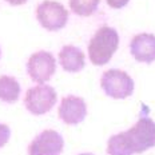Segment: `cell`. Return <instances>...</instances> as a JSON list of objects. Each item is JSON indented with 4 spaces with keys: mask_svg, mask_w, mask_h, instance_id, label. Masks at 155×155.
<instances>
[{
    "mask_svg": "<svg viewBox=\"0 0 155 155\" xmlns=\"http://www.w3.org/2000/svg\"><path fill=\"white\" fill-rule=\"evenodd\" d=\"M59 63L67 72H79L84 68L86 58L80 48L75 46H64L59 52Z\"/></svg>",
    "mask_w": 155,
    "mask_h": 155,
    "instance_id": "30bf717a",
    "label": "cell"
},
{
    "mask_svg": "<svg viewBox=\"0 0 155 155\" xmlns=\"http://www.w3.org/2000/svg\"><path fill=\"white\" fill-rule=\"evenodd\" d=\"M20 96V84L14 76H0V101L4 103H16Z\"/></svg>",
    "mask_w": 155,
    "mask_h": 155,
    "instance_id": "8fae6325",
    "label": "cell"
},
{
    "mask_svg": "<svg viewBox=\"0 0 155 155\" xmlns=\"http://www.w3.org/2000/svg\"><path fill=\"white\" fill-rule=\"evenodd\" d=\"M56 71V60L48 51H38L32 54L27 62V72L38 84H46Z\"/></svg>",
    "mask_w": 155,
    "mask_h": 155,
    "instance_id": "8992f818",
    "label": "cell"
},
{
    "mask_svg": "<svg viewBox=\"0 0 155 155\" xmlns=\"http://www.w3.org/2000/svg\"><path fill=\"white\" fill-rule=\"evenodd\" d=\"M5 2L11 5H21V4H25L27 0H5Z\"/></svg>",
    "mask_w": 155,
    "mask_h": 155,
    "instance_id": "2e32d148",
    "label": "cell"
},
{
    "mask_svg": "<svg viewBox=\"0 0 155 155\" xmlns=\"http://www.w3.org/2000/svg\"><path fill=\"white\" fill-rule=\"evenodd\" d=\"M120 134L132 155L142 154L155 146V123L147 114H142L131 128Z\"/></svg>",
    "mask_w": 155,
    "mask_h": 155,
    "instance_id": "7a4b0ae2",
    "label": "cell"
},
{
    "mask_svg": "<svg viewBox=\"0 0 155 155\" xmlns=\"http://www.w3.org/2000/svg\"><path fill=\"white\" fill-rule=\"evenodd\" d=\"M119 35L115 28L103 25L94 34L88 43V56L92 64L104 66L111 60L112 55L118 50Z\"/></svg>",
    "mask_w": 155,
    "mask_h": 155,
    "instance_id": "6da1fadb",
    "label": "cell"
},
{
    "mask_svg": "<svg viewBox=\"0 0 155 155\" xmlns=\"http://www.w3.org/2000/svg\"><path fill=\"white\" fill-rule=\"evenodd\" d=\"M79 155H94L91 153H82V154H79Z\"/></svg>",
    "mask_w": 155,
    "mask_h": 155,
    "instance_id": "e0dca14e",
    "label": "cell"
},
{
    "mask_svg": "<svg viewBox=\"0 0 155 155\" xmlns=\"http://www.w3.org/2000/svg\"><path fill=\"white\" fill-rule=\"evenodd\" d=\"M64 147L63 137L55 130H44L32 139L28 155H60Z\"/></svg>",
    "mask_w": 155,
    "mask_h": 155,
    "instance_id": "52a82bcc",
    "label": "cell"
},
{
    "mask_svg": "<svg viewBox=\"0 0 155 155\" xmlns=\"http://www.w3.org/2000/svg\"><path fill=\"white\" fill-rule=\"evenodd\" d=\"M101 0H70V8L79 16H90L96 11Z\"/></svg>",
    "mask_w": 155,
    "mask_h": 155,
    "instance_id": "7c38bea8",
    "label": "cell"
},
{
    "mask_svg": "<svg viewBox=\"0 0 155 155\" xmlns=\"http://www.w3.org/2000/svg\"><path fill=\"white\" fill-rule=\"evenodd\" d=\"M128 2H130V0H107V4L111 8H116V9H118V8L124 7Z\"/></svg>",
    "mask_w": 155,
    "mask_h": 155,
    "instance_id": "9a60e30c",
    "label": "cell"
},
{
    "mask_svg": "<svg viewBox=\"0 0 155 155\" xmlns=\"http://www.w3.org/2000/svg\"><path fill=\"white\" fill-rule=\"evenodd\" d=\"M107 154L108 155H132V153L128 150L127 144L122 137V134H115L107 142Z\"/></svg>",
    "mask_w": 155,
    "mask_h": 155,
    "instance_id": "4fadbf2b",
    "label": "cell"
},
{
    "mask_svg": "<svg viewBox=\"0 0 155 155\" xmlns=\"http://www.w3.org/2000/svg\"><path fill=\"white\" fill-rule=\"evenodd\" d=\"M58 95L54 87L48 84H38L31 87L24 96V106L31 114L44 115L56 104Z\"/></svg>",
    "mask_w": 155,
    "mask_h": 155,
    "instance_id": "277c9868",
    "label": "cell"
},
{
    "mask_svg": "<svg viewBox=\"0 0 155 155\" xmlns=\"http://www.w3.org/2000/svg\"><path fill=\"white\" fill-rule=\"evenodd\" d=\"M0 58H2V48H0Z\"/></svg>",
    "mask_w": 155,
    "mask_h": 155,
    "instance_id": "ac0fdd59",
    "label": "cell"
},
{
    "mask_svg": "<svg viewBox=\"0 0 155 155\" xmlns=\"http://www.w3.org/2000/svg\"><path fill=\"white\" fill-rule=\"evenodd\" d=\"M36 19L47 31H59L68 21V11L60 3L46 0L38 5Z\"/></svg>",
    "mask_w": 155,
    "mask_h": 155,
    "instance_id": "5b68a950",
    "label": "cell"
},
{
    "mask_svg": "<svg viewBox=\"0 0 155 155\" xmlns=\"http://www.w3.org/2000/svg\"><path fill=\"white\" fill-rule=\"evenodd\" d=\"M131 55L140 63L155 62V36L153 34H138L130 43Z\"/></svg>",
    "mask_w": 155,
    "mask_h": 155,
    "instance_id": "9c48e42d",
    "label": "cell"
},
{
    "mask_svg": "<svg viewBox=\"0 0 155 155\" xmlns=\"http://www.w3.org/2000/svg\"><path fill=\"white\" fill-rule=\"evenodd\" d=\"M87 116V104L84 99L76 95L64 96L59 106V118L66 124L75 126L82 123Z\"/></svg>",
    "mask_w": 155,
    "mask_h": 155,
    "instance_id": "ba28073f",
    "label": "cell"
},
{
    "mask_svg": "<svg viewBox=\"0 0 155 155\" xmlns=\"http://www.w3.org/2000/svg\"><path fill=\"white\" fill-rule=\"evenodd\" d=\"M101 86L107 96L112 99H126L134 92V80L126 71L107 70L103 72Z\"/></svg>",
    "mask_w": 155,
    "mask_h": 155,
    "instance_id": "3957f363",
    "label": "cell"
},
{
    "mask_svg": "<svg viewBox=\"0 0 155 155\" xmlns=\"http://www.w3.org/2000/svg\"><path fill=\"white\" fill-rule=\"evenodd\" d=\"M11 138V128L7 124L0 123V148L4 147Z\"/></svg>",
    "mask_w": 155,
    "mask_h": 155,
    "instance_id": "5bb4252c",
    "label": "cell"
}]
</instances>
